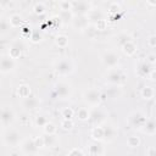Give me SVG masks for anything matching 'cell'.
Segmentation results:
<instances>
[{"label": "cell", "mask_w": 156, "mask_h": 156, "mask_svg": "<svg viewBox=\"0 0 156 156\" xmlns=\"http://www.w3.org/2000/svg\"><path fill=\"white\" fill-rule=\"evenodd\" d=\"M54 69L58 76H68L73 72L74 65L69 58H61L55 62Z\"/></svg>", "instance_id": "obj_1"}, {"label": "cell", "mask_w": 156, "mask_h": 156, "mask_svg": "<svg viewBox=\"0 0 156 156\" xmlns=\"http://www.w3.org/2000/svg\"><path fill=\"white\" fill-rule=\"evenodd\" d=\"M83 100L93 106V107H96L100 105L101 100H102V95H101V91L99 89H95V88H91V89H88L84 94H83Z\"/></svg>", "instance_id": "obj_2"}, {"label": "cell", "mask_w": 156, "mask_h": 156, "mask_svg": "<svg viewBox=\"0 0 156 156\" xmlns=\"http://www.w3.org/2000/svg\"><path fill=\"white\" fill-rule=\"evenodd\" d=\"M105 80L111 84V85H122L124 82H126V76L122 71L119 69H116V68H110V71L107 72L106 74V78Z\"/></svg>", "instance_id": "obj_3"}, {"label": "cell", "mask_w": 156, "mask_h": 156, "mask_svg": "<svg viewBox=\"0 0 156 156\" xmlns=\"http://www.w3.org/2000/svg\"><path fill=\"white\" fill-rule=\"evenodd\" d=\"M146 116L143 113V112H140V111H134V112H132L129 116H128V123H129V126L133 128V129H139V130H141V128H143V126L145 124V122H146Z\"/></svg>", "instance_id": "obj_4"}, {"label": "cell", "mask_w": 156, "mask_h": 156, "mask_svg": "<svg viewBox=\"0 0 156 156\" xmlns=\"http://www.w3.org/2000/svg\"><path fill=\"white\" fill-rule=\"evenodd\" d=\"M72 13L74 16H83V15H87L90 10H91V6L90 4L87 1V0H72Z\"/></svg>", "instance_id": "obj_5"}, {"label": "cell", "mask_w": 156, "mask_h": 156, "mask_svg": "<svg viewBox=\"0 0 156 156\" xmlns=\"http://www.w3.org/2000/svg\"><path fill=\"white\" fill-rule=\"evenodd\" d=\"M101 62L107 68H115L119 62V56L115 51H105L101 56Z\"/></svg>", "instance_id": "obj_6"}, {"label": "cell", "mask_w": 156, "mask_h": 156, "mask_svg": "<svg viewBox=\"0 0 156 156\" xmlns=\"http://www.w3.org/2000/svg\"><path fill=\"white\" fill-rule=\"evenodd\" d=\"M71 85L66 82H57L54 85V94L58 99H67L71 95Z\"/></svg>", "instance_id": "obj_7"}, {"label": "cell", "mask_w": 156, "mask_h": 156, "mask_svg": "<svg viewBox=\"0 0 156 156\" xmlns=\"http://www.w3.org/2000/svg\"><path fill=\"white\" fill-rule=\"evenodd\" d=\"M16 67V60L12 58L9 54L0 56V72L1 73H10Z\"/></svg>", "instance_id": "obj_8"}, {"label": "cell", "mask_w": 156, "mask_h": 156, "mask_svg": "<svg viewBox=\"0 0 156 156\" xmlns=\"http://www.w3.org/2000/svg\"><path fill=\"white\" fill-rule=\"evenodd\" d=\"M20 140H21V134L16 129H10L4 134V143L10 147L17 146L20 144Z\"/></svg>", "instance_id": "obj_9"}, {"label": "cell", "mask_w": 156, "mask_h": 156, "mask_svg": "<svg viewBox=\"0 0 156 156\" xmlns=\"http://www.w3.org/2000/svg\"><path fill=\"white\" fill-rule=\"evenodd\" d=\"M21 150L24 155H35L39 151V147L35 145L34 139H26L21 144Z\"/></svg>", "instance_id": "obj_10"}, {"label": "cell", "mask_w": 156, "mask_h": 156, "mask_svg": "<svg viewBox=\"0 0 156 156\" xmlns=\"http://www.w3.org/2000/svg\"><path fill=\"white\" fill-rule=\"evenodd\" d=\"M15 121V112L11 108H2L0 110V123L4 127H9Z\"/></svg>", "instance_id": "obj_11"}, {"label": "cell", "mask_w": 156, "mask_h": 156, "mask_svg": "<svg viewBox=\"0 0 156 156\" xmlns=\"http://www.w3.org/2000/svg\"><path fill=\"white\" fill-rule=\"evenodd\" d=\"M89 119L91 121L93 126H101L106 119V113L101 108H95L90 112Z\"/></svg>", "instance_id": "obj_12"}, {"label": "cell", "mask_w": 156, "mask_h": 156, "mask_svg": "<svg viewBox=\"0 0 156 156\" xmlns=\"http://www.w3.org/2000/svg\"><path fill=\"white\" fill-rule=\"evenodd\" d=\"M72 26L76 29L84 30L89 26L88 16L87 15H83V16H73V18H72Z\"/></svg>", "instance_id": "obj_13"}, {"label": "cell", "mask_w": 156, "mask_h": 156, "mask_svg": "<svg viewBox=\"0 0 156 156\" xmlns=\"http://www.w3.org/2000/svg\"><path fill=\"white\" fill-rule=\"evenodd\" d=\"M152 68H154V66L150 65L147 61H141V62L138 63V66L135 68V72L139 77H146L147 78V76L152 71Z\"/></svg>", "instance_id": "obj_14"}, {"label": "cell", "mask_w": 156, "mask_h": 156, "mask_svg": "<svg viewBox=\"0 0 156 156\" xmlns=\"http://www.w3.org/2000/svg\"><path fill=\"white\" fill-rule=\"evenodd\" d=\"M40 105V100L37 98V96H33V95H29L27 98L23 99V107L28 111H33V110H37Z\"/></svg>", "instance_id": "obj_15"}, {"label": "cell", "mask_w": 156, "mask_h": 156, "mask_svg": "<svg viewBox=\"0 0 156 156\" xmlns=\"http://www.w3.org/2000/svg\"><path fill=\"white\" fill-rule=\"evenodd\" d=\"M141 132L145 133L146 135H155L156 134V124L154 118H147L145 124L141 128Z\"/></svg>", "instance_id": "obj_16"}, {"label": "cell", "mask_w": 156, "mask_h": 156, "mask_svg": "<svg viewBox=\"0 0 156 156\" xmlns=\"http://www.w3.org/2000/svg\"><path fill=\"white\" fill-rule=\"evenodd\" d=\"M121 48H122V51L124 52V55H127V56H133L135 54V51H136V45H135V43L133 40L127 41Z\"/></svg>", "instance_id": "obj_17"}, {"label": "cell", "mask_w": 156, "mask_h": 156, "mask_svg": "<svg viewBox=\"0 0 156 156\" xmlns=\"http://www.w3.org/2000/svg\"><path fill=\"white\" fill-rule=\"evenodd\" d=\"M90 135H91L93 140H95V141L104 140V127H101V126H94L93 129H91Z\"/></svg>", "instance_id": "obj_18"}, {"label": "cell", "mask_w": 156, "mask_h": 156, "mask_svg": "<svg viewBox=\"0 0 156 156\" xmlns=\"http://www.w3.org/2000/svg\"><path fill=\"white\" fill-rule=\"evenodd\" d=\"M88 154L89 155H104L105 154V150H104V146H101L98 141H95V143H93V144L89 145Z\"/></svg>", "instance_id": "obj_19"}, {"label": "cell", "mask_w": 156, "mask_h": 156, "mask_svg": "<svg viewBox=\"0 0 156 156\" xmlns=\"http://www.w3.org/2000/svg\"><path fill=\"white\" fill-rule=\"evenodd\" d=\"M87 16H88V20L89 21H91V22H98L99 20H102V18H105V16H104V13L100 11V10H90L88 13H87Z\"/></svg>", "instance_id": "obj_20"}, {"label": "cell", "mask_w": 156, "mask_h": 156, "mask_svg": "<svg viewBox=\"0 0 156 156\" xmlns=\"http://www.w3.org/2000/svg\"><path fill=\"white\" fill-rule=\"evenodd\" d=\"M141 98L145 99V100H151L154 96H155V89L154 87L151 85H145L143 89H141Z\"/></svg>", "instance_id": "obj_21"}, {"label": "cell", "mask_w": 156, "mask_h": 156, "mask_svg": "<svg viewBox=\"0 0 156 156\" xmlns=\"http://www.w3.org/2000/svg\"><path fill=\"white\" fill-rule=\"evenodd\" d=\"M117 135V132L113 127H104V140L112 141Z\"/></svg>", "instance_id": "obj_22"}, {"label": "cell", "mask_w": 156, "mask_h": 156, "mask_svg": "<svg viewBox=\"0 0 156 156\" xmlns=\"http://www.w3.org/2000/svg\"><path fill=\"white\" fill-rule=\"evenodd\" d=\"M44 140V147H54L57 144V139L55 134H46V136H43Z\"/></svg>", "instance_id": "obj_23"}, {"label": "cell", "mask_w": 156, "mask_h": 156, "mask_svg": "<svg viewBox=\"0 0 156 156\" xmlns=\"http://www.w3.org/2000/svg\"><path fill=\"white\" fill-rule=\"evenodd\" d=\"M76 115H77V118L79 121H88L89 119V116H90V111L87 107H79L77 110Z\"/></svg>", "instance_id": "obj_24"}, {"label": "cell", "mask_w": 156, "mask_h": 156, "mask_svg": "<svg viewBox=\"0 0 156 156\" xmlns=\"http://www.w3.org/2000/svg\"><path fill=\"white\" fill-rule=\"evenodd\" d=\"M22 22H23V20H22V17H21L18 13H13V15H11L10 18H9V23H10V26L13 27V28L20 27V26L22 24Z\"/></svg>", "instance_id": "obj_25"}, {"label": "cell", "mask_w": 156, "mask_h": 156, "mask_svg": "<svg viewBox=\"0 0 156 156\" xmlns=\"http://www.w3.org/2000/svg\"><path fill=\"white\" fill-rule=\"evenodd\" d=\"M17 94H18V96L22 98V99L29 96V95H30V87L27 85V84H22V85H20L18 89H17Z\"/></svg>", "instance_id": "obj_26"}, {"label": "cell", "mask_w": 156, "mask_h": 156, "mask_svg": "<svg viewBox=\"0 0 156 156\" xmlns=\"http://www.w3.org/2000/svg\"><path fill=\"white\" fill-rule=\"evenodd\" d=\"M55 43L58 48H66L68 45V37L63 35V34H60L55 38Z\"/></svg>", "instance_id": "obj_27"}, {"label": "cell", "mask_w": 156, "mask_h": 156, "mask_svg": "<svg viewBox=\"0 0 156 156\" xmlns=\"http://www.w3.org/2000/svg\"><path fill=\"white\" fill-rule=\"evenodd\" d=\"M9 55H10L12 58H15V60L20 58L21 55H22V49H21V46H17V45L11 46L10 50H9Z\"/></svg>", "instance_id": "obj_28"}, {"label": "cell", "mask_w": 156, "mask_h": 156, "mask_svg": "<svg viewBox=\"0 0 156 156\" xmlns=\"http://www.w3.org/2000/svg\"><path fill=\"white\" fill-rule=\"evenodd\" d=\"M127 145H128L130 149L138 147V146L140 145V139H139V136H136V135H130V136H128V139H127Z\"/></svg>", "instance_id": "obj_29"}, {"label": "cell", "mask_w": 156, "mask_h": 156, "mask_svg": "<svg viewBox=\"0 0 156 156\" xmlns=\"http://www.w3.org/2000/svg\"><path fill=\"white\" fill-rule=\"evenodd\" d=\"M129 40H132V35L128 34V33H121V34L117 37V44H118L119 46H122L123 44H126V43L129 41Z\"/></svg>", "instance_id": "obj_30"}, {"label": "cell", "mask_w": 156, "mask_h": 156, "mask_svg": "<svg viewBox=\"0 0 156 156\" xmlns=\"http://www.w3.org/2000/svg\"><path fill=\"white\" fill-rule=\"evenodd\" d=\"M84 32H85V34H87L89 38L94 39V38H95V35L98 34V32H99V30L95 28V26H94V24H89V26H88V27L84 29Z\"/></svg>", "instance_id": "obj_31"}, {"label": "cell", "mask_w": 156, "mask_h": 156, "mask_svg": "<svg viewBox=\"0 0 156 156\" xmlns=\"http://www.w3.org/2000/svg\"><path fill=\"white\" fill-rule=\"evenodd\" d=\"M107 95H108L110 98H112V99L118 98V96L121 95V89H119V85H115L113 88L108 89V90H107Z\"/></svg>", "instance_id": "obj_32"}, {"label": "cell", "mask_w": 156, "mask_h": 156, "mask_svg": "<svg viewBox=\"0 0 156 156\" xmlns=\"http://www.w3.org/2000/svg\"><path fill=\"white\" fill-rule=\"evenodd\" d=\"M43 129H44V133H45V134H55L56 130H57L56 126H55L54 123H51V122H48V123L43 127Z\"/></svg>", "instance_id": "obj_33"}, {"label": "cell", "mask_w": 156, "mask_h": 156, "mask_svg": "<svg viewBox=\"0 0 156 156\" xmlns=\"http://www.w3.org/2000/svg\"><path fill=\"white\" fill-rule=\"evenodd\" d=\"M73 13H72V11H61L60 12V18H61V21H63V22H68V21H72V18H73Z\"/></svg>", "instance_id": "obj_34"}, {"label": "cell", "mask_w": 156, "mask_h": 156, "mask_svg": "<svg viewBox=\"0 0 156 156\" xmlns=\"http://www.w3.org/2000/svg\"><path fill=\"white\" fill-rule=\"evenodd\" d=\"M49 121L46 119V117L45 116H41V115H38L37 117H35V119H34V124L37 126V127H44L46 123H48Z\"/></svg>", "instance_id": "obj_35"}, {"label": "cell", "mask_w": 156, "mask_h": 156, "mask_svg": "<svg viewBox=\"0 0 156 156\" xmlns=\"http://www.w3.org/2000/svg\"><path fill=\"white\" fill-rule=\"evenodd\" d=\"M73 126H74V123H73L72 119H66V118H63V119L61 121V128H62L63 130H71V129L73 128Z\"/></svg>", "instance_id": "obj_36"}, {"label": "cell", "mask_w": 156, "mask_h": 156, "mask_svg": "<svg viewBox=\"0 0 156 156\" xmlns=\"http://www.w3.org/2000/svg\"><path fill=\"white\" fill-rule=\"evenodd\" d=\"M10 23H9V21H6V20H1L0 21V34H5V33H7V30L10 29Z\"/></svg>", "instance_id": "obj_37"}, {"label": "cell", "mask_w": 156, "mask_h": 156, "mask_svg": "<svg viewBox=\"0 0 156 156\" xmlns=\"http://www.w3.org/2000/svg\"><path fill=\"white\" fill-rule=\"evenodd\" d=\"M94 26H95V28H96L98 30H105V29H106V27H107V21H106L105 18L99 20L98 22H95V23H94Z\"/></svg>", "instance_id": "obj_38"}, {"label": "cell", "mask_w": 156, "mask_h": 156, "mask_svg": "<svg viewBox=\"0 0 156 156\" xmlns=\"http://www.w3.org/2000/svg\"><path fill=\"white\" fill-rule=\"evenodd\" d=\"M108 12H110L111 15H117V13L121 12V6H119L117 2H113V4H111V5L108 6Z\"/></svg>", "instance_id": "obj_39"}, {"label": "cell", "mask_w": 156, "mask_h": 156, "mask_svg": "<svg viewBox=\"0 0 156 156\" xmlns=\"http://www.w3.org/2000/svg\"><path fill=\"white\" fill-rule=\"evenodd\" d=\"M33 11H34V13L38 15V16H39V15H43V13L45 12V6H44L41 2H38V4L34 5Z\"/></svg>", "instance_id": "obj_40"}, {"label": "cell", "mask_w": 156, "mask_h": 156, "mask_svg": "<svg viewBox=\"0 0 156 156\" xmlns=\"http://www.w3.org/2000/svg\"><path fill=\"white\" fill-rule=\"evenodd\" d=\"M61 113H62V117L66 118V119H72V117H73V115H74L73 110L69 108V107H65Z\"/></svg>", "instance_id": "obj_41"}, {"label": "cell", "mask_w": 156, "mask_h": 156, "mask_svg": "<svg viewBox=\"0 0 156 156\" xmlns=\"http://www.w3.org/2000/svg\"><path fill=\"white\" fill-rule=\"evenodd\" d=\"M60 9H61V11H71V9H72V2L68 1V0H62V1L60 2Z\"/></svg>", "instance_id": "obj_42"}, {"label": "cell", "mask_w": 156, "mask_h": 156, "mask_svg": "<svg viewBox=\"0 0 156 156\" xmlns=\"http://www.w3.org/2000/svg\"><path fill=\"white\" fill-rule=\"evenodd\" d=\"M68 155H71V156H73V155H85V152L82 150V149H78V147H73L72 150H69L68 151Z\"/></svg>", "instance_id": "obj_43"}, {"label": "cell", "mask_w": 156, "mask_h": 156, "mask_svg": "<svg viewBox=\"0 0 156 156\" xmlns=\"http://www.w3.org/2000/svg\"><path fill=\"white\" fill-rule=\"evenodd\" d=\"M147 45L151 48V49H154V48H156V35H150L149 37V39H147Z\"/></svg>", "instance_id": "obj_44"}, {"label": "cell", "mask_w": 156, "mask_h": 156, "mask_svg": "<svg viewBox=\"0 0 156 156\" xmlns=\"http://www.w3.org/2000/svg\"><path fill=\"white\" fill-rule=\"evenodd\" d=\"M30 40H32L33 43H39V41L41 40V35H40L38 32H34V33H32V35H30Z\"/></svg>", "instance_id": "obj_45"}, {"label": "cell", "mask_w": 156, "mask_h": 156, "mask_svg": "<svg viewBox=\"0 0 156 156\" xmlns=\"http://www.w3.org/2000/svg\"><path fill=\"white\" fill-rule=\"evenodd\" d=\"M146 61H147L150 65L155 66V62H156V56H155V54H149L147 57H146Z\"/></svg>", "instance_id": "obj_46"}, {"label": "cell", "mask_w": 156, "mask_h": 156, "mask_svg": "<svg viewBox=\"0 0 156 156\" xmlns=\"http://www.w3.org/2000/svg\"><path fill=\"white\" fill-rule=\"evenodd\" d=\"M34 141H35V145H37L39 149L44 147V140H43V138H37V139H34Z\"/></svg>", "instance_id": "obj_47"}, {"label": "cell", "mask_w": 156, "mask_h": 156, "mask_svg": "<svg viewBox=\"0 0 156 156\" xmlns=\"http://www.w3.org/2000/svg\"><path fill=\"white\" fill-rule=\"evenodd\" d=\"M155 74H156V72H155V68H152V71L149 73V76H147V78L150 79V80H155Z\"/></svg>", "instance_id": "obj_48"}, {"label": "cell", "mask_w": 156, "mask_h": 156, "mask_svg": "<svg viewBox=\"0 0 156 156\" xmlns=\"http://www.w3.org/2000/svg\"><path fill=\"white\" fill-rule=\"evenodd\" d=\"M12 0H0V6H9Z\"/></svg>", "instance_id": "obj_49"}, {"label": "cell", "mask_w": 156, "mask_h": 156, "mask_svg": "<svg viewBox=\"0 0 156 156\" xmlns=\"http://www.w3.org/2000/svg\"><path fill=\"white\" fill-rule=\"evenodd\" d=\"M146 4L151 7H155L156 6V0H146Z\"/></svg>", "instance_id": "obj_50"}, {"label": "cell", "mask_w": 156, "mask_h": 156, "mask_svg": "<svg viewBox=\"0 0 156 156\" xmlns=\"http://www.w3.org/2000/svg\"><path fill=\"white\" fill-rule=\"evenodd\" d=\"M154 152H155V149L154 147H150L147 151H146V155L149 156V155H154Z\"/></svg>", "instance_id": "obj_51"}]
</instances>
